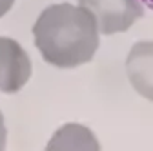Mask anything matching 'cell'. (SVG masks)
Returning a JSON list of instances; mask_svg holds the SVG:
<instances>
[{
    "label": "cell",
    "mask_w": 153,
    "mask_h": 151,
    "mask_svg": "<svg viewBox=\"0 0 153 151\" xmlns=\"http://www.w3.org/2000/svg\"><path fill=\"white\" fill-rule=\"evenodd\" d=\"M33 40L42 58L55 67L73 69L88 64L100 44L95 15L80 4H51L33 24Z\"/></svg>",
    "instance_id": "1"
},
{
    "label": "cell",
    "mask_w": 153,
    "mask_h": 151,
    "mask_svg": "<svg viewBox=\"0 0 153 151\" xmlns=\"http://www.w3.org/2000/svg\"><path fill=\"white\" fill-rule=\"evenodd\" d=\"M79 4L95 15L100 35L124 33L144 15L140 0H79Z\"/></svg>",
    "instance_id": "2"
},
{
    "label": "cell",
    "mask_w": 153,
    "mask_h": 151,
    "mask_svg": "<svg viewBox=\"0 0 153 151\" xmlns=\"http://www.w3.org/2000/svg\"><path fill=\"white\" fill-rule=\"evenodd\" d=\"M31 58L27 51L9 36H0V91L18 93L31 78Z\"/></svg>",
    "instance_id": "3"
},
{
    "label": "cell",
    "mask_w": 153,
    "mask_h": 151,
    "mask_svg": "<svg viewBox=\"0 0 153 151\" xmlns=\"http://www.w3.org/2000/svg\"><path fill=\"white\" fill-rule=\"evenodd\" d=\"M126 75L131 87L153 102V40H140L131 46L126 56Z\"/></svg>",
    "instance_id": "4"
},
{
    "label": "cell",
    "mask_w": 153,
    "mask_h": 151,
    "mask_svg": "<svg viewBox=\"0 0 153 151\" xmlns=\"http://www.w3.org/2000/svg\"><path fill=\"white\" fill-rule=\"evenodd\" d=\"M48 151H69V149H79V151H99L100 149V142L97 140L95 133L82 126V124H64L53 133V137L49 138Z\"/></svg>",
    "instance_id": "5"
},
{
    "label": "cell",
    "mask_w": 153,
    "mask_h": 151,
    "mask_svg": "<svg viewBox=\"0 0 153 151\" xmlns=\"http://www.w3.org/2000/svg\"><path fill=\"white\" fill-rule=\"evenodd\" d=\"M6 142H7V129H6L4 115H2V111H0V151L6 149Z\"/></svg>",
    "instance_id": "6"
},
{
    "label": "cell",
    "mask_w": 153,
    "mask_h": 151,
    "mask_svg": "<svg viewBox=\"0 0 153 151\" xmlns=\"http://www.w3.org/2000/svg\"><path fill=\"white\" fill-rule=\"evenodd\" d=\"M13 4H15V0H0V18L9 13V9L13 7Z\"/></svg>",
    "instance_id": "7"
},
{
    "label": "cell",
    "mask_w": 153,
    "mask_h": 151,
    "mask_svg": "<svg viewBox=\"0 0 153 151\" xmlns=\"http://www.w3.org/2000/svg\"><path fill=\"white\" fill-rule=\"evenodd\" d=\"M140 2H142L144 6H148L149 9H153V0H140Z\"/></svg>",
    "instance_id": "8"
}]
</instances>
